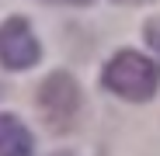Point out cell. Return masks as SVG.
<instances>
[{
	"label": "cell",
	"instance_id": "6da1fadb",
	"mask_svg": "<svg viewBox=\"0 0 160 156\" xmlns=\"http://www.w3.org/2000/svg\"><path fill=\"white\" fill-rule=\"evenodd\" d=\"M101 83H104V90L118 94L122 101H150L160 87V66L153 59H146L143 52L125 49L104 63Z\"/></svg>",
	"mask_w": 160,
	"mask_h": 156
},
{
	"label": "cell",
	"instance_id": "7a4b0ae2",
	"mask_svg": "<svg viewBox=\"0 0 160 156\" xmlns=\"http://www.w3.org/2000/svg\"><path fill=\"white\" fill-rule=\"evenodd\" d=\"M80 111H84V94H80V83L73 80V73L56 69L49 73L42 87H38V115L42 121L52 128V132H70L77 125Z\"/></svg>",
	"mask_w": 160,
	"mask_h": 156
},
{
	"label": "cell",
	"instance_id": "3957f363",
	"mask_svg": "<svg viewBox=\"0 0 160 156\" xmlns=\"http://www.w3.org/2000/svg\"><path fill=\"white\" fill-rule=\"evenodd\" d=\"M42 59V45L24 17H7L0 24V66L4 69H28Z\"/></svg>",
	"mask_w": 160,
	"mask_h": 156
},
{
	"label": "cell",
	"instance_id": "277c9868",
	"mask_svg": "<svg viewBox=\"0 0 160 156\" xmlns=\"http://www.w3.org/2000/svg\"><path fill=\"white\" fill-rule=\"evenodd\" d=\"M32 153H35V139L21 125V118L0 111V156H32Z\"/></svg>",
	"mask_w": 160,
	"mask_h": 156
},
{
	"label": "cell",
	"instance_id": "5b68a950",
	"mask_svg": "<svg viewBox=\"0 0 160 156\" xmlns=\"http://www.w3.org/2000/svg\"><path fill=\"white\" fill-rule=\"evenodd\" d=\"M146 42H150V45H153V49L160 52V17L146 24Z\"/></svg>",
	"mask_w": 160,
	"mask_h": 156
},
{
	"label": "cell",
	"instance_id": "8992f818",
	"mask_svg": "<svg viewBox=\"0 0 160 156\" xmlns=\"http://www.w3.org/2000/svg\"><path fill=\"white\" fill-rule=\"evenodd\" d=\"M49 4H70V7H87V4H94V0H49Z\"/></svg>",
	"mask_w": 160,
	"mask_h": 156
},
{
	"label": "cell",
	"instance_id": "52a82bcc",
	"mask_svg": "<svg viewBox=\"0 0 160 156\" xmlns=\"http://www.w3.org/2000/svg\"><path fill=\"white\" fill-rule=\"evenodd\" d=\"M118 4H150V0H118Z\"/></svg>",
	"mask_w": 160,
	"mask_h": 156
},
{
	"label": "cell",
	"instance_id": "ba28073f",
	"mask_svg": "<svg viewBox=\"0 0 160 156\" xmlns=\"http://www.w3.org/2000/svg\"><path fill=\"white\" fill-rule=\"evenodd\" d=\"M52 156H73V153H52Z\"/></svg>",
	"mask_w": 160,
	"mask_h": 156
}]
</instances>
